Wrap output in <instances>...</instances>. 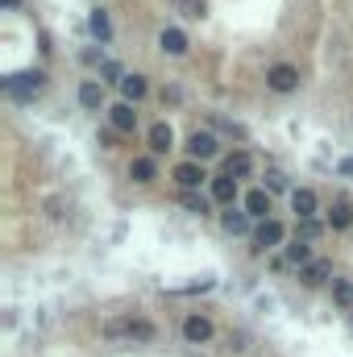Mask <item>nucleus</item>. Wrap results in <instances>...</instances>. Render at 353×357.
<instances>
[{
	"instance_id": "f257e3e1",
	"label": "nucleus",
	"mask_w": 353,
	"mask_h": 357,
	"mask_svg": "<svg viewBox=\"0 0 353 357\" xmlns=\"http://www.w3.org/2000/svg\"><path fill=\"white\" fill-rule=\"evenodd\" d=\"M42 87H46V75H42V71H21V75H8V79H4V92L17 96V100L37 96Z\"/></svg>"
},
{
	"instance_id": "f03ea898",
	"label": "nucleus",
	"mask_w": 353,
	"mask_h": 357,
	"mask_svg": "<svg viewBox=\"0 0 353 357\" xmlns=\"http://www.w3.org/2000/svg\"><path fill=\"white\" fill-rule=\"evenodd\" d=\"M266 83H270L275 92H295V87H300V67H291V62H275V67L266 71Z\"/></svg>"
},
{
	"instance_id": "7ed1b4c3",
	"label": "nucleus",
	"mask_w": 353,
	"mask_h": 357,
	"mask_svg": "<svg viewBox=\"0 0 353 357\" xmlns=\"http://www.w3.org/2000/svg\"><path fill=\"white\" fill-rule=\"evenodd\" d=\"M283 237H287V229H283L279 220H262L258 233H254V250H258V254H262V250H275V245H283Z\"/></svg>"
},
{
	"instance_id": "20e7f679",
	"label": "nucleus",
	"mask_w": 353,
	"mask_h": 357,
	"mask_svg": "<svg viewBox=\"0 0 353 357\" xmlns=\"http://www.w3.org/2000/svg\"><path fill=\"white\" fill-rule=\"evenodd\" d=\"M108 121H112L117 133H133V129H137V108H133L129 100H121V104L108 108Z\"/></svg>"
},
{
	"instance_id": "39448f33",
	"label": "nucleus",
	"mask_w": 353,
	"mask_h": 357,
	"mask_svg": "<svg viewBox=\"0 0 353 357\" xmlns=\"http://www.w3.org/2000/svg\"><path fill=\"white\" fill-rule=\"evenodd\" d=\"M216 150H221V146H216V137H212V133H200V129H196V133L187 137V154H191L196 162H204V158H216Z\"/></svg>"
},
{
	"instance_id": "423d86ee",
	"label": "nucleus",
	"mask_w": 353,
	"mask_h": 357,
	"mask_svg": "<svg viewBox=\"0 0 353 357\" xmlns=\"http://www.w3.org/2000/svg\"><path fill=\"white\" fill-rule=\"evenodd\" d=\"M204 179H208V175H204V166H200V162H179V166H175V183H179L183 191H196Z\"/></svg>"
},
{
	"instance_id": "0eeeda50",
	"label": "nucleus",
	"mask_w": 353,
	"mask_h": 357,
	"mask_svg": "<svg viewBox=\"0 0 353 357\" xmlns=\"http://www.w3.org/2000/svg\"><path fill=\"white\" fill-rule=\"evenodd\" d=\"M246 212H250L254 220H275V216H270V191H266V187H254V191L246 195Z\"/></svg>"
},
{
	"instance_id": "6e6552de",
	"label": "nucleus",
	"mask_w": 353,
	"mask_h": 357,
	"mask_svg": "<svg viewBox=\"0 0 353 357\" xmlns=\"http://www.w3.org/2000/svg\"><path fill=\"white\" fill-rule=\"evenodd\" d=\"M183 337H187L191 345H204V341L212 337V324H208V316H187V320H183Z\"/></svg>"
},
{
	"instance_id": "1a4fd4ad",
	"label": "nucleus",
	"mask_w": 353,
	"mask_h": 357,
	"mask_svg": "<svg viewBox=\"0 0 353 357\" xmlns=\"http://www.w3.org/2000/svg\"><path fill=\"white\" fill-rule=\"evenodd\" d=\"M291 208H295L300 220H312V216H316V191H308V187L291 191Z\"/></svg>"
},
{
	"instance_id": "9d476101",
	"label": "nucleus",
	"mask_w": 353,
	"mask_h": 357,
	"mask_svg": "<svg viewBox=\"0 0 353 357\" xmlns=\"http://www.w3.org/2000/svg\"><path fill=\"white\" fill-rule=\"evenodd\" d=\"M171 146H175V133H171L166 121H158V125L150 129V154H166Z\"/></svg>"
},
{
	"instance_id": "9b49d317",
	"label": "nucleus",
	"mask_w": 353,
	"mask_h": 357,
	"mask_svg": "<svg viewBox=\"0 0 353 357\" xmlns=\"http://www.w3.org/2000/svg\"><path fill=\"white\" fill-rule=\"evenodd\" d=\"M250 171H254V158H250L246 150H237V154L225 158V175H229V179H246Z\"/></svg>"
},
{
	"instance_id": "f8f14e48",
	"label": "nucleus",
	"mask_w": 353,
	"mask_h": 357,
	"mask_svg": "<svg viewBox=\"0 0 353 357\" xmlns=\"http://www.w3.org/2000/svg\"><path fill=\"white\" fill-rule=\"evenodd\" d=\"M329 275H333V262H325V258H316V262H308V266L300 270V279H304L308 287H320Z\"/></svg>"
},
{
	"instance_id": "ddd939ff",
	"label": "nucleus",
	"mask_w": 353,
	"mask_h": 357,
	"mask_svg": "<svg viewBox=\"0 0 353 357\" xmlns=\"http://www.w3.org/2000/svg\"><path fill=\"white\" fill-rule=\"evenodd\" d=\"M212 200H216V204H229V208H233V200H237V179H229V175L212 179Z\"/></svg>"
},
{
	"instance_id": "4468645a",
	"label": "nucleus",
	"mask_w": 353,
	"mask_h": 357,
	"mask_svg": "<svg viewBox=\"0 0 353 357\" xmlns=\"http://www.w3.org/2000/svg\"><path fill=\"white\" fill-rule=\"evenodd\" d=\"M158 46H162L166 54H187V33H183V29H162Z\"/></svg>"
},
{
	"instance_id": "2eb2a0df",
	"label": "nucleus",
	"mask_w": 353,
	"mask_h": 357,
	"mask_svg": "<svg viewBox=\"0 0 353 357\" xmlns=\"http://www.w3.org/2000/svg\"><path fill=\"white\" fill-rule=\"evenodd\" d=\"M146 87H150L146 75H125V79H121V96H125L129 104H137V100L146 96Z\"/></svg>"
},
{
	"instance_id": "dca6fc26",
	"label": "nucleus",
	"mask_w": 353,
	"mask_h": 357,
	"mask_svg": "<svg viewBox=\"0 0 353 357\" xmlns=\"http://www.w3.org/2000/svg\"><path fill=\"white\" fill-rule=\"evenodd\" d=\"M79 104H83V108H100V104H104V87H100L96 79H83V83H79Z\"/></svg>"
},
{
	"instance_id": "f3484780",
	"label": "nucleus",
	"mask_w": 353,
	"mask_h": 357,
	"mask_svg": "<svg viewBox=\"0 0 353 357\" xmlns=\"http://www.w3.org/2000/svg\"><path fill=\"white\" fill-rule=\"evenodd\" d=\"M129 175H133V183H154V175H158V166H154V158H150V154H141V158H133V166H129Z\"/></svg>"
},
{
	"instance_id": "a211bd4d",
	"label": "nucleus",
	"mask_w": 353,
	"mask_h": 357,
	"mask_svg": "<svg viewBox=\"0 0 353 357\" xmlns=\"http://www.w3.org/2000/svg\"><path fill=\"white\" fill-rule=\"evenodd\" d=\"M87 25H92V33L100 37V46H104V42L112 37V25H108V12H104V8H96V12L87 17Z\"/></svg>"
},
{
	"instance_id": "6ab92c4d",
	"label": "nucleus",
	"mask_w": 353,
	"mask_h": 357,
	"mask_svg": "<svg viewBox=\"0 0 353 357\" xmlns=\"http://www.w3.org/2000/svg\"><path fill=\"white\" fill-rule=\"evenodd\" d=\"M287 262H295V266H308V262H312V245L295 237V241L287 245Z\"/></svg>"
},
{
	"instance_id": "aec40b11",
	"label": "nucleus",
	"mask_w": 353,
	"mask_h": 357,
	"mask_svg": "<svg viewBox=\"0 0 353 357\" xmlns=\"http://www.w3.org/2000/svg\"><path fill=\"white\" fill-rule=\"evenodd\" d=\"M333 299H337V308L353 312V283L350 279H337V283H333Z\"/></svg>"
},
{
	"instance_id": "412c9836",
	"label": "nucleus",
	"mask_w": 353,
	"mask_h": 357,
	"mask_svg": "<svg viewBox=\"0 0 353 357\" xmlns=\"http://www.w3.org/2000/svg\"><path fill=\"white\" fill-rule=\"evenodd\" d=\"M221 220H225V229H229V233H246V229H250V212H237V208H229Z\"/></svg>"
},
{
	"instance_id": "4be33fe9",
	"label": "nucleus",
	"mask_w": 353,
	"mask_h": 357,
	"mask_svg": "<svg viewBox=\"0 0 353 357\" xmlns=\"http://www.w3.org/2000/svg\"><path fill=\"white\" fill-rule=\"evenodd\" d=\"M329 225H333V229H350V225H353V212H350V204H337V208L329 212Z\"/></svg>"
},
{
	"instance_id": "5701e85b",
	"label": "nucleus",
	"mask_w": 353,
	"mask_h": 357,
	"mask_svg": "<svg viewBox=\"0 0 353 357\" xmlns=\"http://www.w3.org/2000/svg\"><path fill=\"white\" fill-rule=\"evenodd\" d=\"M125 333H129V337H137V341H150V337H154V324H146V320H129V324H125Z\"/></svg>"
},
{
	"instance_id": "b1692460",
	"label": "nucleus",
	"mask_w": 353,
	"mask_h": 357,
	"mask_svg": "<svg viewBox=\"0 0 353 357\" xmlns=\"http://www.w3.org/2000/svg\"><path fill=\"white\" fill-rule=\"evenodd\" d=\"M183 208H187V212H200V216H204V212H208V200H204V195H191V191H187V195H183Z\"/></svg>"
},
{
	"instance_id": "393cba45",
	"label": "nucleus",
	"mask_w": 353,
	"mask_h": 357,
	"mask_svg": "<svg viewBox=\"0 0 353 357\" xmlns=\"http://www.w3.org/2000/svg\"><path fill=\"white\" fill-rule=\"evenodd\" d=\"M312 237H320V220L312 216V220H300V241H312Z\"/></svg>"
},
{
	"instance_id": "a878e982",
	"label": "nucleus",
	"mask_w": 353,
	"mask_h": 357,
	"mask_svg": "<svg viewBox=\"0 0 353 357\" xmlns=\"http://www.w3.org/2000/svg\"><path fill=\"white\" fill-rule=\"evenodd\" d=\"M266 191H287V179H283L279 171H270V175H266Z\"/></svg>"
},
{
	"instance_id": "bb28decb",
	"label": "nucleus",
	"mask_w": 353,
	"mask_h": 357,
	"mask_svg": "<svg viewBox=\"0 0 353 357\" xmlns=\"http://www.w3.org/2000/svg\"><path fill=\"white\" fill-rule=\"evenodd\" d=\"M341 175H353V158H345V162H341Z\"/></svg>"
},
{
	"instance_id": "cd10ccee",
	"label": "nucleus",
	"mask_w": 353,
	"mask_h": 357,
	"mask_svg": "<svg viewBox=\"0 0 353 357\" xmlns=\"http://www.w3.org/2000/svg\"><path fill=\"white\" fill-rule=\"evenodd\" d=\"M0 4H4V8H17V0H0Z\"/></svg>"
}]
</instances>
